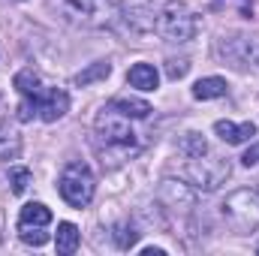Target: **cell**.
Here are the masks:
<instances>
[{"instance_id": "cell-1", "label": "cell", "mask_w": 259, "mask_h": 256, "mask_svg": "<svg viewBox=\"0 0 259 256\" xmlns=\"http://www.w3.org/2000/svg\"><path fill=\"white\" fill-rule=\"evenodd\" d=\"M97 136L121 157H133L145 148L142 136L133 130V118H127L124 112H118L115 106H106L97 115Z\"/></svg>"}, {"instance_id": "cell-2", "label": "cell", "mask_w": 259, "mask_h": 256, "mask_svg": "<svg viewBox=\"0 0 259 256\" xmlns=\"http://www.w3.org/2000/svg\"><path fill=\"white\" fill-rule=\"evenodd\" d=\"M58 15L72 27L97 30V27H112L118 18L115 0H58Z\"/></svg>"}, {"instance_id": "cell-3", "label": "cell", "mask_w": 259, "mask_h": 256, "mask_svg": "<svg viewBox=\"0 0 259 256\" xmlns=\"http://www.w3.org/2000/svg\"><path fill=\"white\" fill-rule=\"evenodd\" d=\"M154 30H157L166 42H190L196 33H199V18H196V12L187 3L169 0V3L157 12Z\"/></svg>"}, {"instance_id": "cell-4", "label": "cell", "mask_w": 259, "mask_h": 256, "mask_svg": "<svg viewBox=\"0 0 259 256\" xmlns=\"http://www.w3.org/2000/svg\"><path fill=\"white\" fill-rule=\"evenodd\" d=\"M229 172H232L229 160L214 157L211 151H205L199 157H187V163H184V178L190 181V187L193 190H205V193L217 190L229 178Z\"/></svg>"}, {"instance_id": "cell-5", "label": "cell", "mask_w": 259, "mask_h": 256, "mask_svg": "<svg viewBox=\"0 0 259 256\" xmlns=\"http://www.w3.org/2000/svg\"><path fill=\"white\" fill-rule=\"evenodd\" d=\"M220 211H223V220L235 232H241V235L253 232V229H259V190L241 187V190L229 193L223 199Z\"/></svg>"}, {"instance_id": "cell-6", "label": "cell", "mask_w": 259, "mask_h": 256, "mask_svg": "<svg viewBox=\"0 0 259 256\" xmlns=\"http://www.w3.org/2000/svg\"><path fill=\"white\" fill-rule=\"evenodd\" d=\"M58 190H61L66 205L84 208V205L94 199V190H97V178H94L91 166L81 163V160L66 163L64 172H61V181H58Z\"/></svg>"}, {"instance_id": "cell-7", "label": "cell", "mask_w": 259, "mask_h": 256, "mask_svg": "<svg viewBox=\"0 0 259 256\" xmlns=\"http://www.w3.org/2000/svg\"><path fill=\"white\" fill-rule=\"evenodd\" d=\"M52 223V211L42 205V202H30L21 208L18 214V238L24 244H33V247H42L49 241V232H42L46 226Z\"/></svg>"}, {"instance_id": "cell-8", "label": "cell", "mask_w": 259, "mask_h": 256, "mask_svg": "<svg viewBox=\"0 0 259 256\" xmlns=\"http://www.w3.org/2000/svg\"><path fill=\"white\" fill-rule=\"evenodd\" d=\"M217 52L232 66H259V36H229L217 46Z\"/></svg>"}, {"instance_id": "cell-9", "label": "cell", "mask_w": 259, "mask_h": 256, "mask_svg": "<svg viewBox=\"0 0 259 256\" xmlns=\"http://www.w3.org/2000/svg\"><path fill=\"white\" fill-rule=\"evenodd\" d=\"M157 199L169 211H190V208H196V190L190 184H184V181H175V178H163L160 181Z\"/></svg>"}, {"instance_id": "cell-10", "label": "cell", "mask_w": 259, "mask_h": 256, "mask_svg": "<svg viewBox=\"0 0 259 256\" xmlns=\"http://www.w3.org/2000/svg\"><path fill=\"white\" fill-rule=\"evenodd\" d=\"M66 112H69V94L61 88H46L36 94V115L46 121V124H55L61 121Z\"/></svg>"}, {"instance_id": "cell-11", "label": "cell", "mask_w": 259, "mask_h": 256, "mask_svg": "<svg viewBox=\"0 0 259 256\" xmlns=\"http://www.w3.org/2000/svg\"><path fill=\"white\" fill-rule=\"evenodd\" d=\"M118 18H124L127 30L130 33H136V36L151 33V30H154V21H157V15H154L148 6H142V3H136V6H124V15H118Z\"/></svg>"}, {"instance_id": "cell-12", "label": "cell", "mask_w": 259, "mask_h": 256, "mask_svg": "<svg viewBox=\"0 0 259 256\" xmlns=\"http://www.w3.org/2000/svg\"><path fill=\"white\" fill-rule=\"evenodd\" d=\"M214 133L226 142V145H244L256 136V124H232V121H217L214 124Z\"/></svg>"}, {"instance_id": "cell-13", "label": "cell", "mask_w": 259, "mask_h": 256, "mask_svg": "<svg viewBox=\"0 0 259 256\" xmlns=\"http://www.w3.org/2000/svg\"><path fill=\"white\" fill-rule=\"evenodd\" d=\"M127 81L133 84V88H139V91H157L160 75H157V69H154L151 64H136V66H130Z\"/></svg>"}, {"instance_id": "cell-14", "label": "cell", "mask_w": 259, "mask_h": 256, "mask_svg": "<svg viewBox=\"0 0 259 256\" xmlns=\"http://www.w3.org/2000/svg\"><path fill=\"white\" fill-rule=\"evenodd\" d=\"M226 91H229V84H226V78H220V75L199 78V81L193 84L196 100H220V97H226Z\"/></svg>"}, {"instance_id": "cell-15", "label": "cell", "mask_w": 259, "mask_h": 256, "mask_svg": "<svg viewBox=\"0 0 259 256\" xmlns=\"http://www.w3.org/2000/svg\"><path fill=\"white\" fill-rule=\"evenodd\" d=\"M109 106H115L118 112H124V115L133 118V121H148V118H151V112H154L145 100H136V97H115Z\"/></svg>"}, {"instance_id": "cell-16", "label": "cell", "mask_w": 259, "mask_h": 256, "mask_svg": "<svg viewBox=\"0 0 259 256\" xmlns=\"http://www.w3.org/2000/svg\"><path fill=\"white\" fill-rule=\"evenodd\" d=\"M18 154H21V136L6 121H0V160H15Z\"/></svg>"}, {"instance_id": "cell-17", "label": "cell", "mask_w": 259, "mask_h": 256, "mask_svg": "<svg viewBox=\"0 0 259 256\" xmlns=\"http://www.w3.org/2000/svg\"><path fill=\"white\" fill-rule=\"evenodd\" d=\"M55 247H58V253L61 256L75 253V247H78V229H75V223H58Z\"/></svg>"}, {"instance_id": "cell-18", "label": "cell", "mask_w": 259, "mask_h": 256, "mask_svg": "<svg viewBox=\"0 0 259 256\" xmlns=\"http://www.w3.org/2000/svg\"><path fill=\"white\" fill-rule=\"evenodd\" d=\"M214 12H229L238 18H253V0H211Z\"/></svg>"}, {"instance_id": "cell-19", "label": "cell", "mask_w": 259, "mask_h": 256, "mask_svg": "<svg viewBox=\"0 0 259 256\" xmlns=\"http://www.w3.org/2000/svg\"><path fill=\"white\" fill-rule=\"evenodd\" d=\"M109 72H112V64H109V61H97V64H91L88 69H81L72 81H75L78 88H88V84H94V81L109 78Z\"/></svg>"}, {"instance_id": "cell-20", "label": "cell", "mask_w": 259, "mask_h": 256, "mask_svg": "<svg viewBox=\"0 0 259 256\" xmlns=\"http://www.w3.org/2000/svg\"><path fill=\"white\" fill-rule=\"evenodd\" d=\"M12 84H15V91L21 94V97H27V94H36V91H42L39 88V75L33 72V69H21L15 78H12Z\"/></svg>"}, {"instance_id": "cell-21", "label": "cell", "mask_w": 259, "mask_h": 256, "mask_svg": "<svg viewBox=\"0 0 259 256\" xmlns=\"http://www.w3.org/2000/svg\"><path fill=\"white\" fill-rule=\"evenodd\" d=\"M112 235H115V244H118L121 250H130V247H136V241H139V229H136L133 223H118Z\"/></svg>"}, {"instance_id": "cell-22", "label": "cell", "mask_w": 259, "mask_h": 256, "mask_svg": "<svg viewBox=\"0 0 259 256\" xmlns=\"http://www.w3.org/2000/svg\"><path fill=\"white\" fill-rule=\"evenodd\" d=\"M178 148H181V154H184V157H199V154H205V151H208V142H205L199 133H187V136L181 139V145H178Z\"/></svg>"}, {"instance_id": "cell-23", "label": "cell", "mask_w": 259, "mask_h": 256, "mask_svg": "<svg viewBox=\"0 0 259 256\" xmlns=\"http://www.w3.org/2000/svg\"><path fill=\"white\" fill-rule=\"evenodd\" d=\"M30 181H33L30 169H21V166L9 169V184H12V193H15V196H21V193L27 190V187H30Z\"/></svg>"}, {"instance_id": "cell-24", "label": "cell", "mask_w": 259, "mask_h": 256, "mask_svg": "<svg viewBox=\"0 0 259 256\" xmlns=\"http://www.w3.org/2000/svg\"><path fill=\"white\" fill-rule=\"evenodd\" d=\"M187 69H190L187 61H169V64H166V75H169L172 81H178V78H184V75H187Z\"/></svg>"}, {"instance_id": "cell-25", "label": "cell", "mask_w": 259, "mask_h": 256, "mask_svg": "<svg viewBox=\"0 0 259 256\" xmlns=\"http://www.w3.org/2000/svg\"><path fill=\"white\" fill-rule=\"evenodd\" d=\"M241 163H244L247 169H250V166H256V163H259V145H253V148H247V151H244Z\"/></svg>"}, {"instance_id": "cell-26", "label": "cell", "mask_w": 259, "mask_h": 256, "mask_svg": "<svg viewBox=\"0 0 259 256\" xmlns=\"http://www.w3.org/2000/svg\"><path fill=\"white\" fill-rule=\"evenodd\" d=\"M163 247H142V256H163Z\"/></svg>"}, {"instance_id": "cell-27", "label": "cell", "mask_w": 259, "mask_h": 256, "mask_svg": "<svg viewBox=\"0 0 259 256\" xmlns=\"http://www.w3.org/2000/svg\"><path fill=\"white\" fill-rule=\"evenodd\" d=\"M256 250H259V247H256Z\"/></svg>"}]
</instances>
